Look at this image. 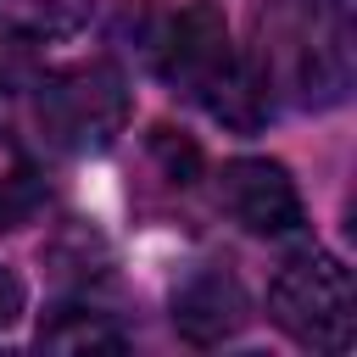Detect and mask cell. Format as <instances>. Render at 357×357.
<instances>
[{
	"instance_id": "6da1fadb",
	"label": "cell",
	"mask_w": 357,
	"mask_h": 357,
	"mask_svg": "<svg viewBox=\"0 0 357 357\" xmlns=\"http://www.w3.org/2000/svg\"><path fill=\"white\" fill-rule=\"evenodd\" d=\"M156 67H162L167 84L195 95L229 128H257L262 112H268V84L257 78L251 61L234 56L223 11L206 6V0L184 6L178 17H167V28L156 39Z\"/></svg>"
},
{
	"instance_id": "30bf717a",
	"label": "cell",
	"mask_w": 357,
	"mask_h": 357,
	"mask_svg": "<svg viewBox=\"0 0 357 357\" xmlns=\"http://www.w3.org/2000/svg\"><path fill=\"white\" fill-rule=\"evenodd\" d=\"M39 212V184L33 173H0V229H17Z\"/></svg>"
},
{
	"instance_id": "7a4b0ae2",
	"label": "cell",
	"mask_w": 357,
	"mask_h": 357,
	"mask_svg": "<svg viewBox=\"0 0 357 357\" xmlns=\"http://www.w3.org/2000/svg\"><path fill=\"white\" fill-rule=\"evenodd\" d=\"M268 318L312 351H346L357 335V296H351V273L329 257V251H307L296 262L279 268V279L268 284Z\"/></svg>"
},
{
	"instance_id": "9c48e42d",
	"label": "cell",
	"mask_w": 357,
	"mask_h": 357,
	"mask_svg": "<svg viewBox=\"0 0 357 357\" xmlns=\"http://www.w3.org/2000/svg\"><path fill=\"white\" fill-rule=\"evenodd\" d=\"M151 156L167 167L173 184H195V173H201V151L173 128H151Z\"/></svg>"
},
{
	"instance_id": "52a82bcc",
	"label": "cell",
	"mask_w": 357,
	"mask_h": 357,
	"mask_svg": "<svg viewBox=\"0 0 357 357\" xmlns=\"http://www.w3.org/2000/svg\"><path fill=\"white\" fill-rule=\"evenodd\" d=\"M39 346L45 351H123V329L106 312L89 307H61L50 324H39Z\"/></svg>"
},
{
	"instance_id": "ba28073f",
	"label": "cell",
	"mask_w": 357,
	"mask_h": 357,
	"mask_svg": "<svg viewBox=\"0 0 357 357\" xmlns=\"http://www.w3.org/2000/svg\"><path fill=\"white\" fill-rule=\"evenodd\" d=\"M95 0H0V22L22 39H67L89 22Z\"/></svg>"
},
{
	"instance_id": "8fae6325",
	"label": "cell",
	"mask_w": 357,
	"mask_h": 357,
	"mask_svg": "<svg viewBox=\"0 0 357 357\" xmlns=\"http://www.w3.org/2000/svg\"><path fill=\"white\" fill-rule=\"evenodd\" d=\"M17 312H22V279L11 268H0V329L17 324Z\"/></svg>"
},
{
	"instance_id": "5b68a950",
	"label": "cell",
	"mask_w": 357,
	"mask_h": 357,
	"mask_svg": "<svg viewBox=\"0 0 357 357\" xmlns=\"http://www.w3.org/2000/svg\"><path fill=\"white\" fill-rule=\"evenodd\" d=\"M218 195H223L234 223H245L251 234H268V240L301 234V223H307L296 178L268 156H234L223 167V178H218Z\"/></svg>"
},
{
	"instance_id": "277c9868",
	"label": "cell",
	"mask_w": 357,
	"mask_h": 357,
	"mask_svg": "<svg viewBox=\"0 0 357 357\" xmlns=\"http://www.w3.org/2000/svg\"><path fill=\"white\" fill-rule=\"evenodd\" d=\"M262 84L290 89L301 106H329L346 89V67H340V45L324 39V17L318 6L307 11V0H284L273 17H262Z\"/></svg>"
},
{
	"instance_id": "3957f363",
	"label": "cell",
	"mask_w": 357,
	"mask_h": 357,
	"mask_svg": "<svg viewBox=\"0 0 357 357\" xmlns=\"http://www.w3.org/2000/svg\"><path fill=\"white\" fill-rule=\"evenodd\" d=\"M128 123V89L112 61H78L39 84V128L61 151H100Z\"/></svg>"
},
{
	"instance_id": "8992f818",
	"label": "cell",
	"mask_w": 357,
	"mask_h": 357,
	"mask_svg": "<svg viewBox=\"0 0 357 357\" xmlns=\"http://www.w3.org/2000/svg\"><path fill=\"white\" fill-rule=\"evenodd\" d=\"M245 318H251V301H245L240 279L223 273V268H206V273L184 279L178 296H173V324H178V335L195 340V346H218V340L240 335Z\"/></svg>"
}]
</instances>
